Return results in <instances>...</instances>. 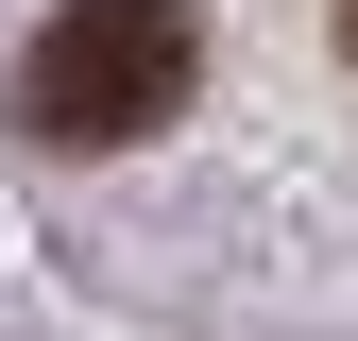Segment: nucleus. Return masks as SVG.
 I'll return each instance as SVG.
<instances>
[{
	"mask_svg": "<svg viewBox=\"0 0 358 341\" xmlns=\"http://www.w3.org/2000/svg\"><path fill=\"white\" fill-rule=\"evenodd\" d=\"M188 68H205L188 0H52V34L17 52V137H52V154H137L154 119L188 103Z\"/></svg>",
	"mask_w": 358,
	"mask_h": 341,
	"instance_id": "f257e3e1",
	"label": "nucleus"
},
{
	"mask_svg": "<svg viewBox=\"0 0 358 341\" xmlns=\"http://www.w3.org/2000/svg\"><path fill=\"white\" fill-rule=\"evenodd\" d=\"M341 52H358V0H341Z\"/></svg>",
	"mask_w": 358,
	"mask_h": 341,
	"instance_id": "f03ea898",
	"label": "nucleus"
}]
</instances>
